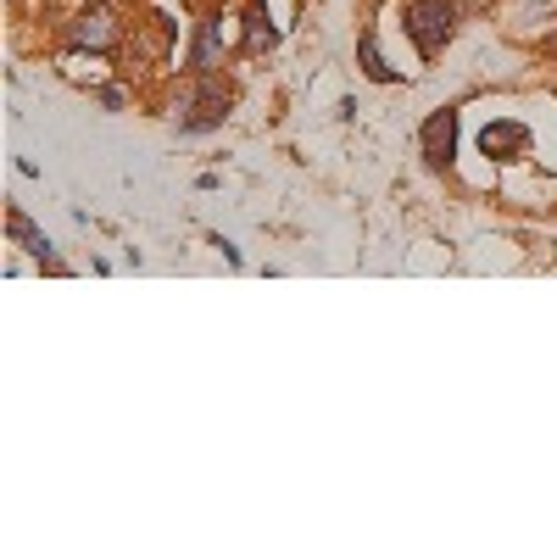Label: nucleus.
<instances>
[{
	"instance_id": "nucleus-4",
	"label": "nucleus",
	"mask_w": 557,
	"mask_h": 557,
	"mask_svg": "<svg viewBox=\"0 0 557 557\" xmlns=\"http://www.w3.org/2000/svg\"><path fill=\"white\" fill-rule=\"evenodd\" d=\"M451 146H457V117L435 112L424 123V157H430V168H451Z\"/></svg>"
},
{
	"instance_id": "nucleus-2",
	"label": "nucleus",
	"mask_w": 557,
	"mask_h": 557,
	"mask_svg": "<svg viewBox=\"0 0 557 557\" xmlns=\"http://www.w3.org/2000/svg\"><path fill=\"white\" fill-rule=\"evenodd\" d=\"M67 39L78 45V51H112V45H117V12L107 7V0H96V7H84L73 17Z\"/></svg>"
},
{
	"instance_id": "nucleus-8",
	"label": "nucleus",
	"mask_w": 557,
	"mask_h": 557,
	"mask_svg": "<svg viewBox=\"0 0 557 557\" xmlns=\"http://www.w3.org/2000/svg\"><path fill=\"white\" fill-rule=\"evenodd\" d=\"M362 62H368V73H374V78H391V67H385L380 51H374V39H362Z\"/></svg>"
},
{
	"instance_id": "nucleus-7",
	"label": "nucleus",
	"mask_w": 557,
	"mask_h": 557,
	"mask_svg": "<svg viewBox=\"0 0 557 557\" xmlns=\"http://www.w3.org/2000/svg\"><path fill=\"white\" fill-rule=\"evenodd\" d=\"M212 57H218V17H212V23H201V45H196V73H207V67H212Z\"/></svg>"
},
{
	"instance_id": "nucleus-3",
	"label": "nucleus",
	"mask_w": 557,
	"mask_h": 557,
	"mask_svg": "<svg viewBox=\"0 0 557 557\" xmlns=\"http://www.w3.org/2000/svg\"><path fill=\"white\" fill-rule=\"evenodd\" d=\"M173 117H178V128H212V123H223L228 117V89H218V84L196 89V96L178 101Z\"/></svg>"
},
{
	"instance_id": "nucleus-6",
	"label": "nucleus",
	"mask_w": 557,
	"mask_h": 557,
	"mask_svg": "<svg viewBox=\"0 0 557 557\" xmlns=\"http://www.w3.org/2000/svg\"><path fill=\"white\" fill-rule=\"evenodd\" d=\"M524 128L519 123H496V128H485V157H513V151H524Z\"/></svg>"
},
{
	"instance_id": "nucleus-1",
	"label": "nucleus",
	"mask_w": 557,
	"mask_h": 557,
	"mask_svg": "<svg viewBox=\"0 0 557 557\" xmlns=\"http://www.w3.org/2000/svg\"><path fill=\"white\" fill-rule=\"evenodd\" d=\"M401 23H407V39L418 45V51L435 57L441 45L451 39V28H457V7H451V0H412Z\"/></svg>"
},
{
	"instance_id": "nucleus-5",
	"label": "nucleus",
	"mask_w": 557,
	"mask_h": 557,
	"mask_svg": "<svg viewBox=\"0 0 557 557\" xmlns=\"http://www.w3.org/2000/svg\"><path fill=\"white\" fill-rule=\"evenodd\" d=\"M7 228H12V240H17L28 257H39V262H51V268H57V257H51V240H45L39 228L28 223V212H17V207H12V212H7Z\"/></svg>"
},
{
	"instance_id": "nucleus-9",
	"label": "nucleus",
	"mask_w": 557,
	"mask_h": 557,
	"mask_svg": "<svg viewBox=\"0 0 557 557\" xmlns=\"http://www.w3.org/2000/svg\"><path fill=\"white\" fill-rule=\"evenodd\" d=\"M524 7H530L535 17H552V12H557V0H524Z\"/></svg>"
}]
</instances>
